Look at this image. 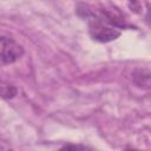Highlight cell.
<instances>
[{
    "mask_svg": "<svg viewBox=\"0 0 151 151\" xmlns=\"http://www.w3.org/2000/svg\"><path fill=\"white\" fill-rule=\"evenodd\" d=\"M0 41H1L0 58H1V64L2 65L13 64L24 55V53H25L24 47L18 41H15L13 38L2 35Z\"/></svg>",
    "mask_w": 151,
    "mask_h": 151,
    "instance_id": "1",
    "label": "cell"
},
{
    "mask_svg": "<svg viewBox=\"0 0 151 151\" xmlns=\"http://www.w3.org/2000/svg\"><path fill=\"white\" fill-rule=\"evenodd\" d=\"M133 83L142 88H150L151 87V73L144 71H137L132 76Z\"/></svg>",
    "mask_w": 151,
    "mask_h": 151,
    "instance_id": "2",
    "label": "cell"
},
{
    "mask_svg": "<svg viewBox=\"0 0 151 151\" xmlns=\"http://www.w3.org/2000/svg\"><path fill=\"white\" fill-rule=\"evenodd\" d=\"M17 93H18V90L14 85H11V84H4L2 85V98L5 100L14 98L17 96Z\"/></svg>",
    "mask_w": 151,
    "mask_h": 151,
    "instance_id": "3",
    "label": "cell"
},
{
    "mask_svg": "<svg viewBox=\"0 0 151 151\" xmlns=\"http://www.w3.org/2000/svg\"><path fill=\"white\" fill-rule=\"evenodd\" d=\"M61 149H66V150H68V149H80V150H85V149H88L87 146H85V145H72V144H65Z\"/></svg>",
    "mask_w": 151,
    "mask_h": 151,
    "instance_id": "4",
    "label": "cell"
},
{
    "mask_svg": "<svg viewBox=\"0 0 151 151\" xmlns=\"http://www.w3.org/2000/svg\"><path fill=\"white\" fill-rule=\"evenodd\" d=\"M145 21H146V24L151 27V8H150V7L147 8V13H146V15H145Z\"/></svg>",
    "mask_w": 151,
    "mask_h": 151,
    "instance_id": "5",
    "label": "cell"
}]
</instances>
